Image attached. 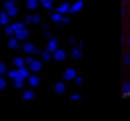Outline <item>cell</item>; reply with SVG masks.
I'll return each mask as SVG.
<instances>
[{
	"mask_svg": "<svg viewBox=\"0 0 130 121\" xmlns=\"http://www.w3.org/2000/svg\"><path fill=\"white\" fill-rule=\"evenodd\" d=\"M67 9H69V5H67V4H63V5L60 7V11H62V12H63V11H67Z\"/></svg>",
	"mask_w": 130,
	"mask_h": 121,
	"instance_id": "6da1fadb",
	"label": "cell"
},
{
	"mask_svg": "<svg viewBox=\"0 0 130 121\" xmlns=\"http://www.w3.org/2000/svg\"><path fill=\"white\" fill-rule=\"evenodd\" d=\"M79 7H81V4H79V2H77V4H76V5H74V7H72V9H74V11H79Z\"/></svg>",
	"mask_w": 130,
	"mask_h": 121,
	"instance_id": "7a4b0ae2",
	"label": "cell"
}]
</instances>
